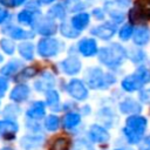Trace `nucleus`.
<instances>
[{"label":"nucleus","mask_w":150,"mask_h":150,"mask_svg":"<svg viewBox=\"0 0 150 150\" xmlns=\"http://www.w3.org/2000/svg\"><path fill=\"white\" fill-rule=\"evenodd\" d=\"M97 55H98V60L104 66L109 68H117L128 57V52L122 45L114 42L109 46L101 48L97 52Z\"/></svg>","instance_id":"f257e3e1"},{"label":"nucleus","mask_w":150,"mask_h":150,"mask_svg":"<svg viewBox=\"0 0 150 150\" xmlns=\"http://www.w3.org/2000/svg\"><path fill=\"white\" fill-rule=\"evenodd\" d=\"M87 83L90 88L102 89L115 83V77L111 74L103 73L100 68H94L90 69L87 74Z\"/></svg>","instance_id":"f03ea898"},{"label":"nucleus","mask_w":150,"mask_h":150,"mask_svg":"<svg viewBox=\"0 0 150 150\" xmlns=\"http://www.w3.org/2000/svg\"><path fill=\"white\" fill-rule=\"evenodd\" d=\"M125 127L129 128L130 130L144 136L146 128H148V118L141 114L129 115L125 120Z\"/></svg>","instance_id":"7ed1b4c3"},{"label":"nucleus","mask_w":150,"mask_h":150,"mask_svg":"<svg viewBox=\"0 0 150 150\" xmlns=\"http://www.w3.org/2000/svg\"><path fill=\"white\" fill-rule=\"evenodd\" d=\"M38 52L43 57H50L59 52V41L52 38H45L39 41Z\"/></svg>","instance_id":"20e7f679"},{"label":"nucleus","mask_w":150,"mask_h":150,"mask_svg":"<svg viewBox=\"0 0 150 150\" xmlns=\"http://www.w3.org/2000/svg\"><path fill=\"white\" fill-rule=\"evenodd\" d=\"M67 90L71 97H74L75 100H79V101H82L88 96V89L86 88L83 82L77 79H74L68 83Z\"/></svg>","instance_id":"39448f33"},{"label":"nucleus","mask_w":150,"mask_h":150,"mask_svg":"<svg viewBox=\"0 0 150 150\" xmlns=\"http://www.w3.org/2000/svg\"><path fill=\"white\" fill-rule=\"evenodd\" d=\"M121 87H122L123 90H125L128 93H134V91H139L144 87V83L142 82V80L139 79V76L134 71L132 74L127 75L122 80Z\"/></svg>","instance_id":"423d86ee"},{"label":"nucleus","mask_w":150,"mask_h":150,"mask_svg":"<svg viewBox=\"0 0 150 150\" xmlns=\"http://www.w3.org/2000/svg\"><path fill=\"white\" fill-rule=\"evenodd\" d=\"M134 45L137 47H144L150 42V28L145 25H139L134 29L132 34Z\"/></svg>","instance_id":"0eeeda50"},{"label":"nucleus","mask_w":150,"mask_h":150,"mask_svg":"<svg viewBox=\"0 0 150 150\" xmlns=\"http://www.w3.org/2000/svg\"><path fill=\"white\" fill-rule=\"evenodd\" d=\"M117 28H116V23H111V22H104L100 26H96L91 29V34L102 39V40H110L115 33H116Z\"/></svg>","instance_id":"6e6552de"},{"label":"nucleus","mask_w":150,"mask_h":150,"mask_svg":"<svg viewBox=\"0 0 150 150\" xmlns=\"http://www.w3.org/2000/svg\"><path fill=\"white\" fill-rule=\"evenodd\" d=\"M120 111L125 115H135L142 112V103L134 97H125L118 104Z\"/></svg>","instance_id":"1a4fd4ad"},{"label":"nucleus","mask_w":150,"mask_h":150,"mask_svg":"<svg viewBox=\"0 0 150 150\" xmlns=\"http://www.w3.org/2000/svg\"><path fill=\"white\" fill-rule=\"evenodd\" d=\"M128 16H129L130 23H135V25H144L146 21H149L146 15V8L138 5H135L129 11Z\"/></svg>","instance_id":"9d476101"},{"label":"nucleus","mask_w":150,"mask_h":150,"mask_svg":"<svg viewBox=\"0 0 150 150\" xmlns=\"http://www.w3.org/2000/svg\"><path fill=\"white\" fill-rule=\"evenodd\" d=\"M89 137L95 143H105V142L109 141L110 135L107 131V129H104L103 127L94 124L89 129Z\"/></svg>","instance_id":"9b49d317"},{"label":"nucleus","mask_w":150,"mask_h":150,"mask_svg":"<svg viewBox=\"0 0 150 150\" xmlns=\"http://www.w3.org/2000/svg\"><path fill=\"white\" fill-rule=\"evenodd\" d=\"M79 50L84 56H94L97 54L98 48L94 39H83L79 43Z\"/></svg>","instance_id":"f8f14e48"},{"label":"nucleus","mask_w":150,"mask_h":150,"mask_svg":"<svg viewBox=\"0 0 150 150\" xmlns=\"http://www.w3.org/2000/svg\"><path fill=\"white\" fill-rule=\"evenodd\" d=\"M18 131V125L13 121L2 120L0 121V137H4L6 139H12L15 137V134Z\"/></svg>","instance_id":"ddd939ff"},{"label":"nucleus","mask_w":150,"mask_h":150,"mask_svg":"<svg viewBox=\"0 0 150 150\" xmlns=\"http://www.w3.org/2000/svg\"><path fill=\"white\" fill-rule=\"evenodd\" d=\"M61 67H62V69H63V71L66 74L74 75V74L80 71V69H81V61L77 57L70 56V57H67L66 60H63L61 62Z\"/></svg>","instance_id":"4468645a"},{"label":"nucleus","mask_w":150,"mask_h":150,"mask_svg":"<svg viewBox=\"0 0 150 150\" xmlns=\"http://www.w3.org/2000/svg\"><path fill=\"white\" fill-rule=\"evenodd\" d=\"M56 25L52 21V20H48V19H42L38 22V26H36V30L39 34H42V35H52L54 33H56Z\"/></svg>","instance_id":"2eb2a0df"},{"label":"nucleus","mask_w":150,"mask_h":150,"mask_svg":"<svg viewBox=\"0 0 150 150\" xmlns=\"http://www.w3.org/2000/svg\"><path fill=\"white\" fill-rule=\"evenodd\" d=\"M28 95H29V88L26 84H19L12 90L9 97L15 102H22L27 98Z\"/></svg>","instance_id":"dca6fc26"},{"label":"nucleus","mask_w":150,"mask_h":150,"mask_svg":"<svg viewBox=\"0 0 150 150\" xmlns=\"http://www.w3.org/2000/svg\"><path fill=\"white\" fill-rule=\"evenodd\" d=\"M89 23V14L88 13H79L71 18V26L77 30H83Z\"/></svg>","instance_id":"f3484780"},{"label":"nucleus","mask_w":150,"mask_h":150,"mask_svg":"<svg viewBox=\"0 0 150 150\" xmlns=\"http://www.w3.org/2000/svg\"><path fill=\"white\" fill-rule=\"evenodd\" d=\"M46 114V109H45V103L41 101L34 102L32 104V107L27 110V116L30 118H41L43 117Z\"/></svg>","instance_id":"a211bd4d"},{"label":"nucleus","mask_w":150,"mask_h":150,"mask_svg":"<svg viewBox=\"0 0 150 150\" xmlns=\"http://www.w3.org/2000/svg\"><path fill=\"white\" fill-rule=\"evenodd\" d=\"M19 53L26 60H32L34 56V45L32 42H21L19 45Z\"/></svg>","instance_id":"6ab92c4d"},{"label":"nucleus","mask_w":150,"mask_h":150,"mask_svg":"<svg viewBox=\"0 0 150 150\" xmlns=\"http://www.w3.org/2000/svg\"><path fill=\"white\" fill-rule=\"evenodd\" d=\"M8 34L16 40H23V39H30L34 36V34H30L27 30H23L22 28L19 27H9L8 28Z\"/></svg>","instance_id":"aec40b11"},{"label":"nucleus","mask_w":150,"mask_h":150,"mask_svg":"<svg viewBox=\"0 0 150 150\" xmlns=\"http://www.w3.org/2000/svg\"><path fill=\"white\" fill-rule=\"evenodd\" d=\"M22 67V64L20 63V62H18V61H15V60H13V61H11V62H8L7 64H5L2 68H1V74L2 75H5V76H11V75H13V74H15L20 68Z\"/></svg>","instance_id":"412c9836"},{"label":"nucleus","mask_w":150,"mask_h":150,"mask_svg":"<svg viewBox=\"0 0 150 150\" xmlns=\"http://www.w3.org/2000/svg\"><path fill=\"white\" fill-rule=\"evenodd\" d=\"M122 131H123V135H124L125 139H127L128 143H130V144H139V142H141L142 138L144 137V136H142V135H139V134H137V132L130 130V129L127 128V127H124Z\"/></svg>","instance_id":"4be33fe9"},{"label":"nucleus","mask_w":150,"mask_h":150,"mask_svg":"<svg viewBox=\"0 0 150 150\" xmlns=\"http://www.w3.org/2000/svg\"><path fill=\"white\" fill-rule=\"evenodd\" d=\"M134 26L132 23H124L121 29L118 30V38L122 40V41H128L129 39L132 38V34H134Z\"/></svg>","instance_id":"5701e85b"},{"label":"nucleus","mask_w":150,"mask_h":150,"mask_svg":"<svg viewBox=\"0 0 150 150\" xmlns=\"http://www.w3.org/2000/svg\"><path fill=\"white\" fill-rule=\"evenodd\" d=\"M81 121V117L79 114L76 112H68L66 116H64V120H63V124L66 128H73L75 127L76 124H79Z\"/></svg>","instance_id":"b1692460"},{"label":"nucleus","mask_w":150,"mask_h":150,"mask_svg":"<svg viewBox=\"0 0 150 150\" xmlns=\"http://www.w3.org/2000/svg\"><path fill=\"white\" fill-rule=\"evenodd\" d=\"M135 73L139 76V79L142 80V82L144 83V86L148 84V83H150V69L146 66L139 64L137 67V69L135 70Z\"/></svg>","instance_id":"393cba45"},{"label":"nucleus","mask_w":150,"mask_h":150,"mask_svg":"<svg viewBox=\"0 0 150 150\" xmlns=\"http://www.w3.org/2000/svg\"><path fill=\"white\" fill-rule=\"evenodd\" d=\"M130 59L134 63H137V64H143V62L145 61L146 59V54L145 52H143L142 49H134L131 52V55H130Z\"/></svg>","instance_id":"a878e982"},{"label":"nucleus","mask_w":150,"mask_h":150,"mask_svg":"<svg viewBox=\"0 0 150 150\" xmlns=\"http://www.w3.org/2000/svg\"><path fill=\"white\" fill-rule=\"evenodd\" d=\"M59 125H60V121H59V117H57V116L50 115V116H48V117L46 118V121H45V127H46V129L49 130V131H55V130H57Z\"/></svg>","instance_id":"bb28decb"},{"label":"nucleus","mask_w":150,"mask_h":150,"mask_svg":"<svg viewBox=\"0 0 150 150\" xmlns=\"http://www.w3.org/2000/svg\"><path fill=\"white\" fill-rule=\"evenodd\" d=\"M61 33L67 38H77L80 35V30L75 29L73 26H69L68 23L61 25Z\"/></svg>","instance_id":"cd10ccee"},{"label":"nucleus","mask_w":150,"mask_h":150,"mask_svg":"<svg viewBox=\"0 0 150 150\" xmlns=\"http://www.w3.org/2000/svg\"><path fill=\"white\" fill-rule=\"evenodd\" d=\"M49 150H68V139L63 137L54 139V142L49 146Z\"/></svg>","instance_id":"c85d7f7f"},{"label":"nucleus","mask_w":150,"mask_h":150,"mask_svg":"<svg viewBox=\"0 0 150 150\" xmlns=\"http://www.w3.org/2000/svg\"><path fill=\"white\" fill-rule=\"evenodd\" d=\"M48 15L54 19H62L64 16V8L61 5H55L48 11Z\"/></svg>","instance_id":"c756f323"},{"label":"nucleus","mask_w":150,"mask_h":150,"mask_svg":"<svg viewBox=\"0 0 150 150\" xmlns=\"http://www.w3.org/2000/svg\"><path fill=\"white\" fill-rule=\"evenodd\" d=\"M0 47H1V49H2L6 54L12 55V54L14 53L15 45H14V42H12V41L8 40V39H1V40H0Z\"/></svg>","instance_id":"7c9ffc66"},{"label":"nucleus","mask_w":150,"mask_h":150,"mask_svg":"<svg viewBox=\"0 0 150 150\" xmlns=\"http://www.w3.org/2000/svg\"><path fill=\"white\" fill-rule=\"evenodd\" d=\"M19 22H22L25 25H32L33 22V13L30 11H22L18 14Z\"/></svg>","instance_id":"2f4dec72"},{"label":"nucleus","mask_w":150,"mask_h":150,"mask_svg":"<svg viewBox=\"0 0 150 150\" xmlns=\"http://www.w3.org/2000/svg\"><path fill=\"white\" fill-rule=\"evenodd\" d=\"M109 15H110V18L112 19V21H114L115 23L122 22V21L124 20V18H125L124 12H122V11L118 9V8H115V9L109 11Z\"/></svg>","instance_id":"473e14b6"},{"label":"nucleus","mask_w":150,"mask_h":150,"mask_svg":"<svg viewBox=\"0 0 150 150\" xmlns=\"http://www.w3.org/2000/svg\"><path fill=\"white\" fill-rule=\"evenodd\" d=\"M138 98L141 103L150 104V88H145V89L142 88L138 93Z\"/></svg>","instance_id":"72a5a7b5"},{"label":"nucleus","mask_w":150,"mask_h":150,"mask_svg":"<svg viewBox=\"0 0 150 150\" xmlns=\"http://www.w3.org/2000/svg\"><path fill=\"white\" fill-rule=\"evenodd\" d=\"M46 98H47V104L52 105V104H54V103H56L59 101V94H57L56 90L50 89V90H48L46 93Z\"/></svg>","instance_id":"f704fd0d"},{"label":"nucleus","mask_w":150,"mask_h":150,"mask_svg":"<svg viewBox=\"0 0 150 150\" xmlns=\"http://www.w3.org/2000/svg\"><path fill=\"white\" fill-rule=\"evenodd\" d=\"M36 74H38L36 68H34V67H29V68H26L25 70H22L21 74H20L19 76H20V77H23V79H27V77H33V76L36 75Z\"/></svg>","instance_id":"c9c22d12"},{"label":"nucleus","mask_w":150,"mask_h":150,"mask_svg":"<svg viewBox=\"0 0 150 150\" xmlns=\"http://www.w3.org/2000/svg\"><path fill=\"white\" fill-rule=\"evenodd\" d=\"M139 150H150V134L139 142Z\"/></svg>","instance_id":"e433bc0d"},{"label":"nucleus","mask_w":150,"mask_h":150,"mask_svg":"<svg viewBox=\"0 0 150 150\" xmlns=\"http://www.w3.org/2000/svg\"><path fill=\"white\" fill-rule=\"evenodd\" d=\"M93 14H94V16H95L97 20H102V19L104 18V13H103V11H102L101 8H95V9L93 11Z\"/></svg>","instance_id":"4c0bfd02"},{"label":"nucleus","mask_w":150,"mask_h":150,"mask_svg":"<svg viewBox=\"0 0 150 150\" xmlns=\"http://www.w3.org/2000/svg\"><path fill=\"white\" fill-rule=\"evenodd\" d=\"M6 89H7V82L0 80V97L4 96V94L6 93Z\"/></svg>","instance_id":"58836bf2"},{"label":"nucleus","mask_w":150,"mask_h":150,"mask_svg":"<svg viewBox=\"0 0 150 150\" xmlns=\"http://www.w3.org/2000/svg\"><path fill=\"white\" fill-rule=\"evenodd\" d=\"M135 5L143 6V7H148V6H150V0H137V1L135 2Z\"/></svg>","instance_id":"ea45409f"},{"label":"nucleus","mask_w":150,"mask_h":150,"mask_svg":"<svg viewBox=\"0 0 150 150\" xmlns=\"http://www.w3.org/2000/svg\"><path fill=\"white\" fill-rule=\"evenodd\" d=\"M7 15H8L7 11H6V9H4V8H0V23H1V22H4V20L7 18Z\"/></svg>","instance_id":"a19ab883"},{"label":"nucleus","mask_w":150,"mask_h":150,"mask_svg":"<svg viewBox=\"0 0 150 150\" xmlns=\"http://www.w3.org/2000/svg\"><path fill=\"white\" fill-rule=\"evenodd\" d=\"M131 0H117V2L121 5V6H128L130 4Z\"/></svg>","instance_id":"79ce46f5"},{"label":"nucleus","mask_w":150,"mask_h":150,"mask_svg":"<svg viewBox=\"0 0 150 150\" xmlns=\"http://www.w3.org/2000/svg\"><path fill=\"white\" fill-rule=\"evenodd\" d=\"M23 1H25V0H12V2H13L14 6H19V5H21Z\"/></svg>","instance_id":"37998d69"},{"label":"nucleus","mask_w":150,"mask_h":150,"mask_svg":"<svg viewBox=\"0 0 150 150\" xmlns=\"http://www.w3.org/2000/svg\"><path fill=\"white\" fill-rule=\"evenodd\" d=\"M115 150H131V149H127V148H118V149H115Z\"/></svg>","instance_id":"c03bdc74"},{"label":"nucleus","mask_w":150,"mask_h":150,"mask_svg":"<svg viewBox=\"0 0 150 150\" xmlns=\"http://www.w3.org/2000/svg\"><path fill=\"white\" fill-rule=\"evenodd\" d=\"M0 2L4 4V5H7V0H0Z\"/></svg>","instance_id":"a18cd8bd"},{"label":"nucleus","mask_w":150,"mask_h":150,"mask_svg":"<svg viewBox=\"0 0 150 150\" xmlns=\"http://www.w3.org/2000/svg\"><path fill=\"white\" fill-rule=\"evenodd\" d=\"M1 150H13L12 148H8V146H6V148H4V149H1Z\"/></svg>","instance_id":"49530a36"}]
</instances>
